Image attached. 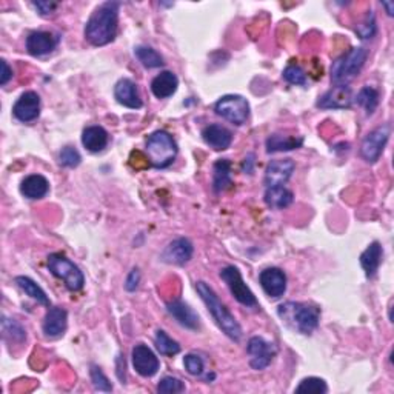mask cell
Instances as JSON below:
<instances>
[{
  "label": "cell",
  "mask_w": 394,
  "mask_h": 394,
  "mask_svg": "<svg viewBox=\"0 0 394 394\" xmlns=\"http://www.w3.org/2000/svg\"><path fill=\"white\" fill-rule=\"evenodd\" d=\"M304 145V137L273 134L267 139L268 153H282V151H293Z\"/></svg>",
  "instance_id": "obj_28"
},
{
  "label": "cell",
  "mask_w": 394,
  "mask_h": 394,
  "mask_svg": "<svg viewBox=\"0 0 394 394\" xmlns=\"http://www.w3.org/2000/svg\"><path fill=\"white\" fill-rule=\"evenodd\" d=\"M294 162L291 159H278L268 163L265 172V185L268 187H280L290 180L294 173Z\"/></svg>",
  "instance_id": "obj_16"
},
{
  "label": "cell",
  "mask_w": 394,
  "mask_h": 394,
  "mask_svg": "<svg viewBox=\"0 0 394 394\" xmlns=\"http://www.w3.org/2000/svg\"><path fill=\"white\" fill-rule=\"evenodd\" d=\"M247 353L249 354V365H251V369L262 371L267 366H270L274 356L278 354V348L264 338L254 336L248 340Z\"/></svg>",
  "instance_id": "obj_10"
},
{
  "label": "cell",
  "mask_w": 394,
  "mask_h": 394,
  "mask_svg": "<svg viewBox=\"0 0 394 394\" xmlns=\"http://www.w3.org/2000/svg\"><path fill=\"white\" fill-rule=\"evenodd\" d=\"M356 31L362 39H371L374 32H376V21H374V16L370 14L366 17V21L362 25H359Z\"/></svg>",
  "instance_id": "obj_41"
},
{
  "label": "cell",
  "mask_w": 394,
  "mask_h": 394,
  "mask_svg": "<svg viewBox=\"0 0 394 394\" xmlns=\"http://www.w3.org/2000/svg\"><path fill=\"white\" fill-rule=\"evenodd\" d=\"M369 59V50L364 47H356L346 52V54L336 59L331 67V81L336 85H346L356 79L364 68Z\"/></svg>",
  "instance_id": "obj_5"
},
{
  "label": "cell",
  "mask_w": 394,
  "mask_h": 394,
  "mask_svg": "<svg viewBox=\"0 0 394 394\" xmlns=\"http://www.w3.org/2000/svg\"><path fill=\"white\" fill-rule=\"evenodd\" d=\"M382 6H384V8H386V12H388V16H393V12H394V3L393 2H384Z\"/></svg>",
  "instance_id": "obj_45"
},
{
  "label": "cell",
  "mask_w": 394,
  "mask_h": 394,
  "mask_svg": "<svg viewBox=\"0 0 394 394\" xmlns=\"http://www.w3.org/2000/svg\"><path fill=\"white\" fill-rule=\"evenodd\" d=\"M61 37L50 31H34L26 37V50L31 56L41 57L56 50Z\"/></svg>",
  "instance_id": "obj_13"
},
{
  "label": "cell",
  "mask_w": 394,
  "mask_h": 394,
  "mask_svg": "<svg viewBox=\"0 0 394 394\" xmlns=\"http://www.w3.org/2000/svg\"><path fill=\"white\" fill-rule=\"evenodd\" d=\"M353 103V93L346 85H336L330 91L319 97L318 107L322 110H345Z\"/></svg>",
  "instance_id": "obj_15"
},
{
  "label": "cell",
  "mask_w": 394,
  "mask_h": 394,
  "mask_svg": "<svg viewBox=\"0 0 394 394\" xmlns=\"http://www.w3.org/2000/svg\"><path fill=\"white\" fill-rule=\"evenodd\" d=\"M278 314L290 330L300 334H311L320 320L319 308L305 302H285L279 305Z\"/></svg>",
  "instance_id": "obj_3"
},
{
  "label": "cell",
  "mask_w": 394,
  "mask_h": 394,
  "mask_svg": "<svg viewBox=\"0 0 394 394\" xmlns=\"http://www.w3.org/2000/svg\"><path fill=\"white\" fill-rule=\"evenodd\" d=\"M177 156V143L167 131H154L147 141V159L156 168L172 165Z\"/></svg>",
  "instance_id": "obj_4"
},
{
  "label": "cell",
  "mask_w": 394,
  "mask_h": 394,
  "mask_svg": "<svg viewBox=\"0 0 394 394\" xmlns=\"http://www.w3.org/2000/svg\"><path fill=\"white\" fill-rule=\"evenodd\" d=\"M220 279L225 282L227 287L231 291L233 298L239 302V304L245 305V307H258V299H256L254 293L249 290V287L245 284L244 278H242L240 271L238 268L229 265L225 267L220 271Z\"/></svg>",
  "instance_id": "obj_8"
},
{
  "label": "cell",
  "mask_w": 394,
  "mask_h": 394,
  "mask_svg": "<svg viewBox=\"0 0 394 394\" xmlns=\"http://www.w3.org/2000/svg\"><path fill=\"white\" fill-rule=\"evenodd\" d=\"M11 77H12V70L10 68V65L6 63V61H2V76H0V85L8 83Z\"/></svg>",
  "instance_id": "obj_43"
},
{
  "label": "cell",
  "mask_w": 394,
  "mask_h": 394,
  "mask_svg": "<svg viewBox=\"0 0 394 394\" xmlns=\"http://www.w3.org/2000/svg\"><path fill=\"white\" fill-rule=\"evenodd\" d=\"M216 114L234 125H244L249 117V103L245 97L228 94L220 97L214 105Z\"/></svg>",
  "instance_id": "obj_7"
},
{
  "label": "cell",
  "mask_w": 394,
  "mask_h": 394,
  "mask_svg": "<svg viewBox=\"0 0 394 394\" xmlns=\"http://www.w3.org/2000/svg\"><path fill=\"white\" fill-rule=\"evenodd\" d=\"M282 76H284L285 81L291 85H300V87H305L307 85L305 71L296 63L288 65V67L284 70V73H282Z\"/></svg>",
  "instance_id": "obj_35"
},
{
  "label": "cell",
  "mask_w": 394,
  "mask_h": 394,
  "mask_svg": "<svg viewBox=\"0 0 394 394\" xmlns=\"http://www.w3.org/2000/svg\"><path fill=\"white\" fill-rule=\"evenodd\" d=\"M260 287L264 288L267 296L278 299L287 291V276L280 268H267L259 276Z\"/></svg>",
  "instance_id": "obj_17"
},
{
  "label": "cell",
  "mask_w": 394,
  "mask_h": 394,
  "mask_svg": "<svg viewBox=\"0 0 394 394\" xmlns=\"http://www.w3.org/2000/svg\"><path fill=\"white\" fill-rule=\"evenodd\" d=\"M68 325V313L61 307H52L48 310L47 316L43 319L42 330L47 338L56 339L63 336V333L67 331Z\"/></svg>",
  "instance_id": "obj_18"
},
{
  "label": "cell",
  "mask_w": 394,
  "mask_h": 394,
  "mask_svg": "<svg viewBox=\"0 0 394 394\" xmlns=\"http://www.w3.org/2000/svg\"><path fill=\"white\" fill-rule=\"evenodd\" d=\"M157 391H159L160 394H176V393L185 391V385H183L180 379L167 376L160 380L159 385H157Z\"/></svg>",
  "instance_id": "obj_37"
},
{
  "label": "cell",
  "mask_w": 394,
  "mask_h": 394,
  "mask_svg": "<svg viewBox=\"0 0 394 394\" xmlns=\"http://www.w3.org/2000/svg\"><path fill=\"white\" fill-rule=\"evenodd\" d=\"M90 376H91V382H93L94 388L98 391H105V393H110L113 391V385L108 380V377L105 376L103 371L98 369L97 365H91V370H90Z\"/></svg>",
  "instance_id": "obj_36"
},
{
  "label": "cell",
  "mask_w": 394,
  "mask_h": 394,
  "mask_svg": "<svg viewBox=\"0 0 394 394\" xmlns=\"http://www.w3.org/2000/svg\"><path fill=\"white\" fill-rule=\"evenodd\" d=\"M202 137L205 141L207 145L211 147L216 151H223L229 148L233 142V134L231 131L227 129L222 125H208L202 129Z\"/></svg>",
  "instance_id": "obj_20"
},
{
  "label": "cell",
  "mask_w": 394,
  "mask_h": 394,
  "mask_svg": "<svg viewBox=\"0 0 394 394\" xmlns=\"http://www.w3.org/2000/svg\"><path fill=\"white\" fill-rule=\"evenodd\" d=\"M48 270L52 276H56L57 279L63 280L65 287L70 291H79L82 290L85 285V276L81 271L74 262H71L67 256L61 253H54L48 256Z\"/></svg>",
  "instance_id": "obj_6"
},
{
  "label": "cell",
  "mask_w": 394,
  "mask_h": 394,
  "mask_svg": "<svg viewBox=\"0 0 394 394\" xmlns=\"http://www.w3.org/2000/svg\"><path fill=\"white\" fill-rule=\"evenodd\" d=\"M382 258H384V249L379 242H373V244L369 245V248L360 254V265H362L366 278H374V276H376L380 267V262H382Z\"/></svg>",
  "instance_id": "obj_25"
},
{
  "label": "cell",
  "mask_w": 394,
  "mask_h": 394,
  "mask_svg": "<svg viewBox=\"0 0 394 394\" xmlns=\"http://www.w3.org/2000/svg\"><path fill=\"white\" fill-rule=\"evenodd\" d=\"M168 311L172 316L179 322L182 326L188 328V330H197L200 325L199 322V316H197V313L193 310V308H189V305H187L185 302L182 300H173L169 302L167 305Z\"/></svg>",
  "instance_id": "obj_21"
},
{
  "label": "cell",
  "mask_w": 394,
  "mask_h": 394,
  "mask_svg": "<svg viewBox=\"0 0 394 394\" xmlns=\"http://www.w3.org/2000/svg\"><path fill=\"white\" fill-rule=\"evenodd\" d=\"M196 290L197 293H199L203 304L207 305L208 311L211 313L213 319L216 320V324L219 325L220 330L225 333L229 339L234 340V342H239L242 338V328L239 325V322L236 320L231 311H229L228 308L222 304L213 288L209 287L207 282L199 280L196 284Z\"/></svg>",
  "instance_id": "obj_2"
},
{
  "label": "cell",
  "mask_w": 394,
  "mask_h": 394,
  "mask_svg": "<svg viewBox=\"0 0 394 394\" xmlns=\"http://www.w3.org/2000/svg\"><path fill=\"white\" fill-rule=\"evenodd\" d=\"M183 365H185V370L191 374V376H200L203 373V359L199 356V354H194V353H189L183 359Z\"/></svg>",
  "instance_id": "obj_39"
},
{
  "label": "cell",
  "mask_w": 394,
  "mask_h": 394,
  "mask_svg": "<svg viewBox=\"0 0 394 394\" xmlns=\"http://www.w3.org/2000/svg\"><path fill=\"white\" fill-rule=\"evenodd\" d=\"M31 5L34 6L36 11L42 17H52L56 14L57 8H59L57 2H32Z\"/></svg>",
  "instance_id": "obj_40"
},
{
  "label": "cell",
  "mask_w": 394,
  "mask_h": 394,
  "mask_svg": "<svg viewBox=\"0 0 394 394\" xmlns=\"http://www.w3.org/2000/svg\"><path fill=\"white\" fill-rule=\"evenodd\" d=\"M16 284L19 285V288H21V290L26 296H30L31 299H34L36 302H39V304H42L45 307L51 305L48 296L45 294V291L42 290V288L39 287L32 279L26 278V276H19V278H16Z\"/></svg>",
  "instance_id": "obj_29"
},
{
  "label": "cell",
  "mask_w": 394,
  "mask_h": 394,
  "mask_svg": "<svg viewBox=\"0 0 394 394\" xmlns=\"http://www.w3.org/2000/svg\"><path fill=\"white\" fill-rule=\"evenodd\" d=\"M125 366H127V364H125V357L119 356V359H117V377L121 379L122 384H125V376L122 374V371L125 373Z\"/></svg>",
  "instance_id": "obj_44"
},
{
  "label": "cell",
  "mask_w": 394,
  "mask_h": 394,
  "mask_svg": "<svg viewBox=\"0 0 394 394\" xmlns=\"http://www.w3.org/2000/svg\"><path fill=\"white\" fill-rule=\"evenodd\" d=\"M193 253H194V248H193L191 242L185 238H180V239L173 240L172 244H168L165 247V249L162 251L160 259L163 262H167V264L182 267L191 260Z\"/></svg>",
  "instance_id": "obj_14"
},
{
  "label": "cell",
  "mask_w": 394,
  "mask_h": 394,
  "mask_svg": "<svg viewBox=\"0 0 394 394\" xmlns=\"http://www.w3.org/2000/svg\"><path fill=\"white\" fill-rule=\"evenodd\" d=\"M179 87V79L172 71H162L151 82V91L157 98L172 97Z\"/></svg>",
  "instance_id": "obj_23"
},
{
  "label": "cell",
  "mask_w": 394,
  "mask_h": 394,
  "mask_svg": "<svg viewBox=\"0 0 394 394\" xmlns=\"http://www.w3.org/2000/svg\"><path fill=\"white\" fill-rule=\"evenodd\" d=\"M328 391L326 382L320 377H305L296 388V393H308V394H325Z\"/></svg>",
  "instance_id": "obj_34"
},
{
  "label": "cell",
  "mask_w": 394,
  "mask_h": 394,
  "mask_svg": "<svg viewBox=\"0 0 394 394\" xmlns=\"http://www.w3.org/2000/svg\"><path fill=\"white\" fill-rule=\"evenodd\" d=\"M139 282H141V273L137 268H133V270L129 271L127 280H125V288H127V291H136V288L139 287Z\"/></svg>",
  "instance_id": "obj_42"
},
{
  "label": "cell",
  "mask_w": 394,
  "mask_h": 394,
  "mask_svg": "<svg viewBox=\"0 0 394 394\" xmlns=\"http://www.w3.org/2000/svg\"><path fill=\"white\" fill-rule=\"evenodd\" d=\"M50 191V182L47 180V177H43L41 174H31L28 177H25L21 183V193L26 197V199L37 200L42 199L48 194Z\"/></svg>",
  "instance_id": "obj_22"
},
{
  "label": "cell",
  "mask_w": 394,
  "mask_h": 394,
  "mask_svg": "<svg viewBox=\"0 0 394 394\" xmlns=\"http://www.w3.org/2000/svg\"><path fill=\"white\" fill-rule=\"evenodd\" d=\"M59 159H61V165L67 167V168H76V167H79V163L82 162L81 153H79L74 147H65L61 151V156H59Z\"/></svg>",
  "instance_id": "obj_38"
},
{
  "label": "cell",
  "mask_w": 394,
  "mask_h": 394,
  "mask_svg": "<svg viewBox=\"0 0 394 394\" xmlns=\"http://www.w3.org/2000/svg\"><path fill=\"white\" fill-rule=\"evenodd\" d=\"M114 97L121 105L131 110L142 108V98L136 83L131 79H121L114 87Z\"/></svg>",
  "instance_id": "obj_19"
},
{
  "label": "cell",
  "mask_w": 394,
  "mask_h": 394,
  "mask_svg": "<svg viewBox=\"0 0 394 394\" xmlns=\"http://www.w3.org/2000/svg\"><path fill=\"white\" fill-rule=\"evenodd\" d=\"M265 203L273 209H284L290 207L293 203L294 196L290 189L285 188L284 185L280 187H268L265 191Z\"/></svg>",
  "instance_id": "obj_27"
},
{
  "label": "cell",
  "mask_w": 394,
  "mask_h": 394,
  "mask_svg": "<svg viewBox=\"0 0 394 394\" xmlns=\"http://www.w3.org/2000/svg\"><path fill=\"white\" fill-rule=\"evenodd\" d=\"M82 143L91 153H101L108 145L107 129L98 127V125L87 127L82 133Z\"/></svg>",
  "instance_id": "obj_24"
},
{
  "label": "cell",
  "mask_w": 394,
  "mask_h": 394,
  "mask_svg": "<svg viewBox=\"0 0 394 394\" xmlns=\"http://www.w3.org/2000/svg\"><path fill=\"white\" fill-rule=\"evenodd\" d=\"M390 125H380V127L374 128L365 136L362 145H360V156H362L365 162L376 163L379 160V157L384 153L386 142L390 139Z\"/></svg>",
  "instance_id": "obj_9"
},
{
  "label": "cell",
  "mask_w": 394,
  "mask_h": 394,
  "mask_svg": "<svg viewBox=\"0 0 394 394\" xmlns=\"http://www.w3.org/2000/svg\"><path fill=\"white\" fill-rule=\"evenodd\" d=\"M119 8L117 2H105L98 5L85 25V39L94 47L111 43L117 34L119 25Z\"/></svg>",
  "instance_id": "obj_1"
},
{
  "label": "cell",
  "mask_w": 394,
  "mask_h": 394,
  "mask_svg": "<svg viewBox=\"0 0 394 394\" xmlns=\"http://www.w3.org/2000/svg\"><path fill=\"white\" fill-rule=\"evenodd\" d=\"M131 357H133L134 370L143 377H153L160 369L159 359H157L153 350L143 344H139L133 348Z\"/></svg>",
  "instance_id": "obj_11"
},
{
  "label": "cell",
  "mask_w": 394,
  "mask_h": 394,
  "mask_svg": "<svg viewBox=\"0 0 394 394\" xmlns=\"http://www.w3.org/2000/svg\"><path fill=\"white\" fill-rule=\"evenodd\" d=\"M12 114L17 121L28 123L36 121L41 114V97L34 91H26L12 107Z\"/></svg>",
  "instance_id": "obj_12"
},
{
  "label": "cell",
  "mask_w": 394,
  "mask_h": 394,
  "mask_svg": "<svg viewBox=\"0 0 394 394\" xmlns=\"http://www.w3.org/2000/svg\"><path fill=\"white\" fill-rule=\"evenodd\" d=\"M154 344L156 348L159 350L160 354L163 356H174L180 351V345L179 342H176L174 339H172L168 334L163 330H157L156 331V338H154Z\"/></svg>",
  "instance_id": "obj_32"
},
{
  "label": "cell",
  "mask_w": 394,
  "mask_h": 394,
  "mask_svg": "<svg viewBox=\"0 0 394 394\" xmlns=\"http://www.w3.org/2000/svg\"><path fill=\"white\" fill-rule=\"evenodd\" d=\"M233 185L231 179V162L220 159L214 163L213 168V188L216 193H222Z\"/></svg>",
  "instance_id": "obj_26"
},
{
  "label": "cell",
  "mask_w": 394,
  "mask_h": 394,
  "mask_svg": "<svg viewBox=\"0 0 394 394\" xmlns=\"http://www.w3.org/2000/svg\"><path fill=\"white\" fill-rule=\"evenodd\" d=\"M356 102L365 108L366 116H371L379 105V91L373 87H364L357 93Z\"/></svg>",
  "instance_id": "obj_31"
},
{
  "label": "cell",
  "mask_w": 394,
  "mask_h": 394,
  "mask_svg": "<svg viewBox=\"0 0 394 394\" xmlns=\"http://www.w3.org/2000/svg\"><path fill=\"white\" fill-rule=\"evenodd\" d=\"M134 54L137 57V61H139L145 68H159L163 65V59L159 52L151 47H145V45L137 47L134 50Z\"/></svg>",
  "instance_id": "obj_30"
},
{
  "label": "cell",
  "mask_w": 394,
  "mask_h": 394,
  "mask_svg": "<svg viewBox=\"0 0 394 394\" xmlns=\"http://www.w3.org/2000/svg\"><path fill=\"white\" fill-rule=\"evenodd\" d=\"M2 330H3V338L10 339L11 342L22 344L23 340L26 339L25 328L19 324V322H16L14 319L3 318L2 319Z\"/></svg>",
  "instance_id": "obj_33"
}]
</instances>
